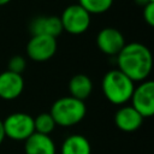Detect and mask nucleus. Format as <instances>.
Returning a JSON list of instances; mask_svg holds the SVG:
<instances>
[{
	"instance_id": "f257e3e1",
	"label": "nucleus",
	"mask_w": 154,
	"mask_h": 154,
	"mask_svg": "<svg viewBox=\"0 0 154 154\" xmlns=\"http://www.w3.org/2000/svg\"><path fill=\"white\" fill-rule=\"evenodd\" d=\"M117 65L132 82H143L152 72L153 57L149 48L140 42L125 43L117 54Z\"/></svg>"
},
{
	"instance_id": "f03ea898",
	"label": "nucleus",
	"mask_w": 154,
	"mask_h": 154,
	"mask_svg": "<svg viewBox=\"0 0 154 154\" xmlns=\"http://www.w3.org/2000/svg\"><path fill=\"white\" fill-rule=\"evenodd\" d=\"M101 89L105 97L113 105H124L128 102L135 89V82H132L119 69L109 70L105 73Z\"/></svg>"
},
{
	"instance_id": "7ed1b4c3",
	"label": "nucleus",
	"mask_w": 154,
	"mask_h": 154,
	"mask_svg": "<svg viewBox=\"0 0 154 154\" xmlns=\"http://www.w3.org/2000/svg\"><path fill=\"white\" fill-rule=\"evenodd\" d=\"M49 113L57 125L66 128L78 124L85 117L87 107L84 101L72 96H63L54 101Z\"/></svg>"
},
{
	"instance_id": "20e7f679",
	"label": "nucleus",
	"mask_w": 154,
	"mask_h": 154,
	"mask_svg": "<svg viewBox=\"0 0 154 154\" xmlns=\"http://www.w3.org/2000/svg\"><path fill=\"white\" fill-rule=\"evenodd\" d=\"M5 136L14 141H25L34 130V118L24 112H16L2 120Z\"/></svg>"
},
{
	"instance_id": "39448f33",
	"label": "nucleus",
	"mask_w": 154,
	"mask_h": 154,
	"mask_svg": "<svg viewBox=\"0 0 154 154\" xmlns=\"http://www.w3.org/2000/svg\"><path fill=\"white\" fill-rule=\"evenodd\" d=\"M59 18L63 30L72 35L83 34L90 25V14L79 4L67 6Z\"/></svg>"
},
{
	"instance_id": "423d86ee",
	"label": "nucleus",
	"mask_w": 154,
	"mask_h": 154,
	"mask_svg": "<svg viewBox=\"0 0 154 154\" xmlns=\"http://www.w3.org/2000/svg\"><path fill=\"white\" fill-rule=\"evenodd\" d=\"M130 100L131 106L143 118L152 117L154 114V82L146 79L135 87Z\"/></svg>"
},
{
	"instance_id": "0eeeda50",
	"label": "nucleus",
	"mask_w": 154,
	"mask_h": 154,
	"mask_svg": "<svg viewBox=\"0 0 154 154\" xmlns=\"http://www.w3.org/2000/svg\"><path fill=\"white\" fill-rule=\"evenodd\" d=\"M57 38L48 35H32L26 45V54L34 61H47L57 52Z\"/></svg>"
},
{
	"instance_id": "6e6552de",
	"label": "nucleus",
	"mask_w": 154,
	"mask_h": 154,
	"mask_svg": "<svg viewBox=\"0 0 154 154\" xmlns=\"http://www.w3.org/2000/svg\"><path fill=\"white\" fill-rule=\"evenodd\" d=\"M96 45L102 53L107 55H117L125 46V38L118 29L103 28L96 36Z\"/></svg>"
},
{
	"instance_id": "1a4fd4ad",
	"label": "nucleus",
	"mask_w": 154,
	"mask_h": 154,
	"mask_svg": "<svg viewBox=\"0 0 154 154\" xmlns=\"http://www.w3.org/2000/svg\"><path fill=\"white\" fill-rule=\"evenodd\" d=\"M24 89V79L22 75L8 70L0 73V97L4 100H14L20 96Z\"/></svg>"
},
{
	"instance_id": "9d476101",
	"label": "nucleus",
	"mask_w": 154,
	"mask_h": 154,
	"mask_svg": "<svg viewBox=\"0 0 154 154\" xmlns=\"http://www.w3.org/2000/svg\"><path fill=\"white\" fill-rule=\"evenodd\" d=\"M29 29L31 35H48L55 38L63 32L60 18L55 16H40L34 18L29 24Z\"/></svg>"
},
{
	"instance_id": "9b49d317",
	"label": "nucleus",
	"mask_w": 154,
	"mask_h": 154,
	"mask_svg": "<svg viewBox=\"0 0 154 154\" xmlns=\"http://www.w3.org/2000/svg\"><path fill=\"white\" fill-rule=\"evenodd\" d=\"M143 117L132 106H122L114 113V123L118 129L125 132L136 131L143 122Z\"/></svg>"
},
{
	"instance_id": "f8f14e48",
	"label": "nucleus",
	"mask_w": 154,
	"mask_h": 154,
	"mask_svg": "<svg viewBox=\"0 0 154 154\" xmlns=\"http://www.w3.org/2000/svg\"><path fill=\"white\" fill-rule=\"evenodd\" d=\"M25 154H55V144L49 135L34 132L24 141Z\"/></svg>"
},
{
	"instance_id": "ddd939ff",
	"label": "nucleus",
	"mask_w": 154,
	"mask_h": 154,
	"mask_svg": "<svg viewBox=\"0 0 154 154\" xmlns=\"http://www.w3.org/2000/svg\"><path fill=\"white\" fill-rule=\"evenodd\" d=\"M91 90H93V82L89 78V76L84 73H77L71 77L69 82L70 96L84 101L85 99L89 97Z\"/></svg>"
},
{
	"instance_id": "4468645a",
	"label": "nucleus",
	"mask_w": 154,
	"mask_h": 154,
	"mask_svg": "<svg viewBox=\"0 0 154 154\" xmlns=\"http://www.w3.org/2000/svg\"><path fill=\"white\" fill-rule=\"evenodd\" d=\"M60 154H91V146L83 135H70L64 140Z\"/></svg>"
},
{
	"instance_id": "2eb2a0df",
	"label": "nucleus",
	"mask_w": 154,
	"mask_h": 154,
	"mask_svg": "<svg viewBox=\"0 0 154 154\" xmlns=\"http://www.w3.org/2000/svg\"><path fill=\"white\" fill-rule=\"evenodd\" d=\"M57 126L53 117L51 116L49 112H43L40 113L37 117L34 118V130L35 132L43 134V135H49L54 128Z\"/></svg>"
},
{
	"instance_id": "dca6fc26",
	"label": "nucleus",
	"mask_w": 154,
	"mask_h": 154,
	"mask_svg": "<svg viewBox=\"0 0 154 154\" xmlns=\"http://www.w3.org/2000/svg\"><path fill=\"white\" fill-rule=\"evenodd\" d=\"M78 4L89 14H99L108 11L113 4V0H78Z\"/></svg>"
},
{
	"instance_id": "f3484780",
	"label": "nucleus",
	"mask_w": 154,
	"mask_h": 154,
	"mask_svg": "<svg viewBox=\"0 0 154 154\" xmlns=\"http://www.w3.org/2000/svg\"><path fill=\"white\" fill-rule=\"evenodd\" d=\"M25 66H26V61H25L24 57H22V55H13L8 60L7 70L11 71V72L22 75V72L25 70Z\"/></svg>"
},
{
	"instance_id": "a211bd4d",
	"label": "nucleus",
	"mask_w": 154,
	"mask_h": 154,
	"mask_svg": "<svg viewBox=\"0 0 154 154\" xmlns=\"http://www.w3.org/2000/svg\"><path fill=\"white\" fill-rule=\"evenodd\" d=\"M143 18L149 26L154 25V1L143 6Z\"/></svg>"
},
{
	"instance_id": "6ab92c4d",
	"label": "nucleus",
	"mask_w": 154,
	"mask_h": 154,
	"mask_svg": "<svg viewBox=\"0 0 154 154\" xmlns=\"http://www.w3.org/2000/svg\"><path fill=\"white\" fill-rule=\"evenodd\" d=\"M5 131H4V125H2V120L0 119V144L2 143L4 138H5Z\"/></svg>"
},
{
	"instance_id": "aec40b11",
	"label": "nucleus",
	"mask_w": 154,
	"mask_h": 154,
	"mask_svg": "<svg viewBox=\"0 0 154 154\" xmlns=\"http://www.w3.org/2000/svg\"><path fill=\"white\" fill-rule=\"evenodd\" d=\"M136 2L142 5V6H144V5H147L148 2H152V1H149V0H136Z\"/></svg>"
},
{
	"instance_id": "412c9836",
	"label": "nucleus",
	"mask_w": 154,
	"mask_h": 154,
	"mask_svg": "<svg viewBox=\"0 0 154 154\" xmlns=\"http://www.w3.org/2000/svg\"><path fill=\"white\" fill-rule=\"evenodd\" d=\"M11 0H0V6H4V5H6V4H8Z\"/></svg>"
},
{
	"instance_id": "4be33fe9",
	"label": "nucleus",
	"mask_w": 154,
	"mask_h": 154,
	"mask_svg": "<svg viewBox=\"0 0 154 154\" xmlns=\"http://www.w3.org/2000/svg\"><path fill=\"white\" fill-rule=\"evenodd\" d=\"M149 1H154V0H149Z\"/></svg>"
}]
</instances>
